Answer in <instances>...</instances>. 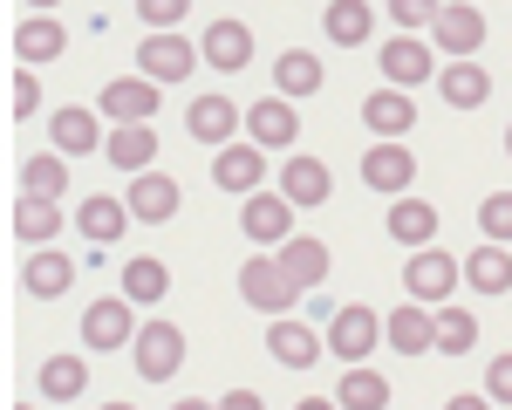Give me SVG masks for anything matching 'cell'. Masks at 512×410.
I'll use <instances>...</instances> for the list:
<instances>
[{"instance_id": "6da1fadb", "label": "cell", "mask_w": 512, "mask_h": 410, "mask_svg": "<svg viewBox=\"0 0 512 410\" xmlns=\"http://www.w3.org/2000/svg\"><path fill=\"white\" fill-rule=\"evenodd\" d=\"M130 363H137V376L144 383H164V376H178L185 369V328L178 322H144L137 328V342H130Z\"/></svg>"}, {"instance_id": "7a4b0ae2", "label": "cell", "mask_w": 512, "mask_h": 410, "mask_svg": "<svg viewBox=\"0 0 512 410\" xmlns=\"http://www.w3.org/2000/svg\"><path fill=\"white\" fill-rule=\"evenodd\" d=\"M239 294H246V308H260V315H294V301H301V287L287 281L280 260H239Z\"/></svg>"}, {"instance_id": "3957f363", "label": "cell", "mask_w": 512, "mask_h": 410, "mask_svg": "<svg viewBox=\"0 0 512 410\" xmlns=\"http://www.w3.org/2000/svg\"><path fill=\"white\" fill-rule=\"evenodd\" d=\"M294 212H301V205L287 199V192H246L239 226H246V240H253V246H287V240H294Z\"/></svg>"}, {"instance_id": "277c9868", "label": "cell", "mask_w": 512, "mask_h": 410, "mask_svg": "<svg viewBox=\"0 0 512 410\" xmlns=\"http://www.w3.org/2000/svg\"><path fill=\"white\" fill-rule=\"evenodd\" d=\"M458 274H465V267H458L444 246H417V253L403 260V287H410V301H437V308L451 301Z\"/></svg>"}, {"instance_id": "5b68a950", "label": "cell", "mask_w": 512, "mask_h": 410, "mask_svg": "<svg viewBox=\"0 0 512 410\" xmlns=\"http://www.w3.org/2000/svg\"><path fill=\"white\" fill-rule=\"evenodd\" d=\"M376 342H383V315H376V308H362V301H355V308H335V315H328V356L362 363Z\"/></svg>"}, {"instance_id": "8992f818", "label": "cell", "mask_w": 512, "mask_h": 410, "mask_svg": "<svg viewBox=\"0 0 512 410\" xmlns=\"http://www.w3.org/2000/svg\"><path fill=\"white\" fill-rule=\"evenodd\" d=\"M82 342L89 349H123V342H137V301L130 294H103V301H89V315H82Z\"/></svg>"}, {"instance_id": "52a82bcc", "label": "cell", "mask_w": 512, "mask_h": 410, "mask_svg": "<svg viewBox=\"0 0 512 410\" xmlns=\"http://www.w3.org/2000/svg\"><path fill=\"white\" fill-rule=\"evenodd\" d=\"M246 137L260 144V151H287L294 137H301V117H294V96H260L253 110H246Z\"/></svg>"}, {"instance_id": "ba28073f", "label": "cell", "mask_w": 512, "mask_h": 410, "mask_svg": "<svg viewBox=\"0 0 512 410\" xmlns=\"http://www.w3.org/2000/svg\"><path fill=\"white\" fill-rule=\"evenodd\" d=\"M137 69L151 82H185L198 69V48L178 35H151V41H137Z\"/></svg>"}, {"instance_id": "9c48e42d", "label": "cell", "mask_w": 512, "mask_h": 410, "mask_svg": "<svg viewBox=\"0 0 512 410\" xmlns=\"http://www.w3.org/2000/svg\"><path fill=\"white\" fill-rule=\"evenodd\" d=\"M260 178H267V151H260V144H226V151H212V185H219V192H260Z\"/></svg>"}, {"instance_id": "30bf717a", "label": "cell", "mask_w": 512, "mask_h": 410, "mask_svg": "<svg viewBox=\"0 0 512 410\" xmlns=\"http://www.w3.org/2000/svg\"><path fill=\"white\" fill-rule=\"evenodd\" d=\"M410 178H417V158H410L403 144H376V151H362V185H369V192L403 199V192H410Z\"/></svg>"}, {"instance_id": "8fae6325", "label": "cell", "mask_w": 512, "mask_h": 410, "mask_svg": "<svg viewBox=\"0 0 512 410\" xmlns=\"http://www.w3.org/2000/svg\"><path fill=\"white\" fill-rule=\"evenodd\" d=\"M151 110H158V82L151 76H117L110 89H103V117H110V130H117V123H151Z\"/></svg>"}, {"instance_id": "7c38bea8", "label": "cell", "mask_w": 512, "mask_h": 410, "mask_svg": "<svg viewBox=\"0 0 512 410\" xmlns=\"http://www.w3.org/2000/svg\"><path fill=\"white\" fill-rule=\"evenodd\" d=\"M383 335H390L396 356H424V349H437V315L424 308V301H410V308H390V315H383Z\"/></svg>"}, {"instance_id": "4fadbf2b", "label": "cell", "mask_w": 512, "mask_h": 410, "mask_svg": "<svg viewBox=\"0 0 512 410\" xmlns=\"http://www.w3.org/2000/svg\"><path fill=\"white\" fill-rule=\"evenodd\" d=\"M21 287L41 294V301H62V294L76 287V260H69L62 246H41V253H28V267H21Z\"/></svg>"}, {"instance_id": "5bb4252c", "label": "cell", "mask_w": 512, "mask_h": 410, "mask_svg": "<svg viewBox=\"0 0 512 410\" xmlns=\"http://www.w3.org/2000/svg\"><path fill=\"white\" fill-rule=\"evenodd\" d=\"M198 55H205V62L219 69V76H239V69L253 62V28H246V21H212Z\"/></svg>"}, {"instance_id": "9a60e30c", "label": "cell", "mask_w": 512, "mask_h": 410, "mask_svg": "<svg viewBox=\"0 0 512 410\" xmlns=\"http://www.w3.org/2000/svg\"><path fill=\"white\" fill-rule=\"evenodd\" d=\"M431 35H437V48H444V55L472 62V55H478V41H485V14L458 0V7H444V14L431 21Z\"/></svg>"}, {"instance_id": "2e32d148", "label": "cell", "mask_w": 512, "mask_h": 410, "mask_svg": "<svg viewBox=\"0 0 512 410\" xmlns=\"http://www.w3.org/2000/svg\"><path fill=\"white\" fill-rule=\"evenodd\" d=\"M123 199H130V212H137V219H151V226H164V219H171V212L185 205V192H178V178H164V171H137Z\"/></svg>"}, {"instance_id": "e0dca14e", "label": "cell", "mask_w": 512, "mask_h": 410, "mask_svg": "<svg viewBox=\"0 0 512 410\" xmlns=\"http://www.w3.org/2000/svg\"><path fill=\"white\" fill-rule=\"evenodd\" d=\"M280 192L301 205V212H308V205H328L335 199V171H328L321 158H287L280 164Z\"/></svg>"}, {"instance_id": "ac0fdd59", "label": "cell", "mask_w": 512, "mask_h": 410, "mask_svg": "<svg viewBox=\"0 0 512 410\" xmlns=\"http://www.w3.org/2000/svg\"><path fill=\"white\" fill-rule=\"evenodd\" d=\"M437 69V55H431V41H417V35H396L383 41V76L396 82V89H417V82Z\"/></svg>"}, {"instance_id": "d6986e66", "label": "cell", "mask_w": 512, "mask_h": 410, "mask_svg": "<svg viewBox=\"0 0 512 410\" xmlns=\"http://www.w3.org/2000/svg\"><path fill=\"white\" fill-rule=\"evenodd\" d=\"M362 123L376 130V144H396V137L417 123V103H410L403 89H376V96H362Z\"/></svg>"}, {"instance_id": "ffe728a7", "label": "cell", "mask_w": 512, "mask_h": 410, "mask_svg": "<svg viewBox=\"0 0 512 410\" xmlns=\"http://www.w3.org/2000/svg\"><path fill=\"white\" fill-rule=\"evenodd\" d=\"M274 260L287 267V281L301 287V294H308V287H321V281H328V267H335V260H328V246L308 240V233H294L287 246H274Z\"/></svg>"}, {"instance_id": "44dd1931", "label": "cell", "mask_w": 512, "mask_h": 410, "mask_svg": "<svg viewBox=\"0 0 512 410\" xmlns=\"http://www.w3.org/2000/svg\"><path fill=\"white\" fill-rule=\"evenodd\" d=\"M267 349H274L280 369H315V363H321V335H315L308 322H287V315L267 328Z\"/></svg>"}, {"instance_id": "7402d4cb", "label": "cell", "mask_w": 512, "mask_h": 410, "mask_svg": "<svg viewBox=\"0 0 512 410\" xmlns=\"http://www.w3.org/2000/svg\"><path fill=\"white\" fill-rule=\"evenodd\" d=\"M185 130H192L198 144L226 151V144H233V130H239V110L226 103V96H198L192 110H185Z\"/></svg>"}, {"instance_id": "603a6c76", "label": "cell", "mask_w": 512, "mask_h": 410, "mask_svg": "<svg viewBox=\"0 0 512 410\" xmlns=\"http://www.w3.org/2000/svg\"><path fill=\"white\" fill-rule=\"evenodd\" d=\"M14 48H21V69H35V62H55L69 35H62V21H48V14H28L21 28H14Z\"/></svg>"}, {"instance_id": "cb8c5ba5", "label": "cell", "mask_w": 512, "mask_h": 410, "mask_svg": "<svg viewBox=\"0 0 512 410\" xmlns=\"http://www.w3.org/2000/svg\"><path fill=\"white\" fill-rule=\"evenodd\" d=\"M55 151H62V158L103 151V123H96V110H55Z\"/></svg>"}, {"instance_id": "d4e9b609", "label": "cell", "mask_w": 512, "mask_h": 410, "mask_svg": "<svg viewBox=\"0 0 512 410\" xmlns=\"http://www.w3.org/2000/svg\"><path fill=\"white\" fill-rule=\"evenodd\" d=\"M69 192V158L62 151H35L21 164V199H62Z\"/></svg>"}, {"instance_id": "484cf974", "label": "cell", "mask_w": 512, "mask_h": 410, "mask_svg": "<svg viewBox=\"0 0 512 410\" xmlns=\"http://www.w3.org/2000/svg\"><path fill=\"white\" fill-rule=\"evenodd\" d=\"M437 96H444L451 110H478V103L492 96V76H485L478 62H451V69L437 76Z\"/></svg>"}, {"instance_id": "4316f807", "label": "cell", "mask_w": 512, "mask_h": 410, "mask_svg": "<svg viewBox=\"0 0 512 410\" xmlns=\"http://www.w3.org/2000/svg\"><path fill=\"white\" fill-rule=\"evenodd\" d=\"M130 219H137V212H130V199H110V192H96V199L82 205V233H89L96 246H117Z\"/></svg>"}, {"instance_id": "83f0119b", "label": "cell", "mask_w": 512, "mask_h": 410, "mask_svg": "<svg viewBox=\"0 0 512 410\" xmlns=\"http://www.w3.org/2000/svg\"><path fill=\"white\" fill-rule=\"evenodd\" d=\"M383 226H390L396 246H424L437 233V205H424V199H410V192H403V199L390 205V219H383Z\"/></svg>"}, {"instance_id": "f1b7e54d", "label": "cell", "mask_w": 512, "mask_h": 410, "mask_svg": "<svg viewBox=\"0 0 512 410\" xmlns=\"http://www.w3.org/2000/svg\"><path fill=\"white\" fill-rule=\"evenodd\" d=\"M151 151H158L151 123H117V130H110V144H103V158L123 164V171H151Z\"/></svg>"}, {"instance_id": "f546056e", "label": "cell", "mask_w": 512, "mask_h": 410, "mask_svg": "<svg viewBox=\"0 0 512 410\" xmlns=\"http://www.w3.org/2000/svg\"><path fill=\"white\" fill-rule=\"evenodd\" d=\"M465 281H472L478 294H506V287H512V253L499 240H485L472 260H465Z\"/></svg>"}, {"instance_id": "4dcf8cb0", "label": "cell", "mask_w": 512, "mask_h": 410, "mask_svg": "<svg viewBox=\"0 0 512 410\" xmlns=\"http://www.w3.org/2000/svg\"><path fill=\"white\" fill-rule=\"evenodd\" d=\"M123 294H130L137 308L164 301V294H171V267H164V260H151V253H144V260H123Z\"/></svg>"}, {"instance_id": "1f68e13d", "label": "cell", "mask_w": 512, "mask_h": 410, "mask_svg": "<svg viewBox=\"0 0 512 410\" xmlns=\"http://www.w3.org/2000/svg\"><path fill=\"white\" fill-rule=\"evenodd\" d=\"M369 28H376V7H369V0H328V41H335V48L369 41Z\"/></svg>"}, {"instance_id": "d6a6232c", "label": "cell", "mask_w": 512, "mask_h": 410, "mask_svg": "<svg viewBox=\"0 0 512 410\" xmlns=\"http://www.w3.org/2000/svg\"><path fill=\"white\" fill-rule=\"evenodd\" d=\"M335 404L342 410H390V376H376V369H342Z\"/></svg>"}, {"instance_id": "836d02e7", "label": "cell", "mask_w": 512, "mask_h": 410, "mask_svg": "<svg viewBox=\"0 0 512 410\" xmlns=\"http://www.w3.org/2000/svg\"><path fill=\"white\" fill-rule=\"evenodd\" d=\"M82 390H89V369H82V356H48V363H41V397L76 404Z\"/></svg>"}, {"instance_id": "e575fe53", "label": "cell", "mask_w": 512, "mask_h": 410, "mask_svg": "<svg viewBox=\"0 0 512 410\" xmlns=\"http://www.w3.org/2000/svg\"><path fill=\"white\" fill-rule=\"evenodd\" d=\"M274 89L280 96H315L321 89V62L308 55V48H287V55L274 62Z\"/></svg>"}, {"instance_id": "d590c367", "label": "cell", "mask_w": 512, "mask_h": 410, "mask_svg": "<svg viewBox=\"0 0 512 410\" xmlns=\"http://www.w3.org/2000/svg\"><path fill=\"white\" fill-rule=\"evenodd\" d=\"M14 233H21L28 246H48L55 233H62V205L55 199H21L14 205Z\"/></svg>"}, {"instance_id": "8d00e7d4", "label": "cell", "mask_w": 512, "mask_h": 410, "mask_svg": "<svg viewBox=\"0 0 512 410\" xmlns=\"http://www.w3.org/2000/svg\"><path fill=\"white\" fill-rule=\"evenodd\" d=\"M478 342V315L472 308H437V356H465Z\"/></svg>"}, {"instance_id": "74e56055", "label": "cell", "mask_w": 512, "mask_h": 410, "mask_svg": "<svg viewBox=\"0 0 512 410\" xmlns=\"http://www.w3.org/2000/svg\"><path fill=\"white\" fill-rule=\"evenodd\" d=\"M478 233L499 240V246H512V192H492V199L478 205Z\"/></svg>"}, {"instance_id": "f35d334b", "label": "cell", "mask_w": 512, "mask_h": 410, "mask_svg": "<svg viewBox=\"0 0 512 410\" xmlns=\"http://www.w3.org/2000/svg\"><path fill=\"white\" fill-rule=\"evenodd\" d=\"M137 14H144L151 35H178V21L192 14V0H137Z\"/></svg>"}, {"instance_id": "ab89813d", "label": "cell", "mask_w": 512, "mask_h": 410, "mask_svg": "<svg viewBox=\"0 0 512 410\" xmlns=\"http://www.w3.org/2000/svg\"><path fill=\"white\" fill-rule=\"evenodd\" d=\"M437 14H444V0H390V21L410 35V28H431Z\"/></svg>"}, {"instance_id": "60d3db41", "label": "cell", "mask_w": 512, "mask_h": 410, "mask_svg": "<svg viewBox=\"0 0 512 410\" xmlns=\"http://www.w3.org/2000/svg\"><path fill=\"white\" fill-rule=\"evenodd\" d=\"M485 397H492V404H512V356H492V369H485Z\"/></svg>"}, {"instance_id": "b9f144b4", "label": "cell", "mask_w": 512, "mask_h": 410, "mask_svg": "<svg viewBox=\"0 0 512 410\" xmlns=\"http://www.w3.org/2000/svg\"><path fill=\"white\" fill-rule=\"evenodd\" d=\"M41 110V82H35V69H21L14 76V117H35Z\"/></svg>"}, {"instance_id": "7bdbcfd3", "label": "cell", "mask_w": 512, "mask_h": 410, "mask_svg": "<svg viewBox=\"0 0 512 410\" xmlns=\"http://www.w3.org/2000/svg\"><path fill=\"white\" fill-rule=\"evenodd\" d=\"M219 410H267V404H260L253 390H226V397H219Z\"/></svg>"}, {"instance_id": "ee69618b", "label": "cell", "mask_w": 512, "mask_h": 410, "mask_svg": "<svg viewBox=\"0 0 512 410\" xmlns=\"http://www.w3.org/2000/svg\"><path fill=\"white\" fill-rule=\"evenodd\" d=\"M444 410H492V397H451Z\"/></svg>"}, {"instance_id": "f6af8a7d", "label": "cell", "mask_w": 512, "mask_h": 410, "mask_svg": "<svg viewBox=\"0 0 512 410\" xmlns=\"http://www.w3.org/2000/svg\"><path fill=\"white\" fill-rule=\"evenodd\" d=\"M294 410H342V404H328V397H301Z\"/></svg>"}, {"instance_id": "bcb514c9", "label": "cell", "mask_w": 512, "mask_h": 410, "mask_svg": "<svg viewBox=\"0 0 512 410\" xmlns=\"http://www.w3.org/2000/svg\"><path fill=\"white\" fill-rule=\"evenodd\" d=\"M171 410H219V404H198V397H185V404H171Z\"/></svg>"}, {"instance_id": "7dc6e473", "label": "cell", "mask_w": 512, "mask_h": 410, "mask_svg": "<svg viewBox=\"0 0 512 410\" xmlns=\"http://www.w3.org/2000/svg\"><path fill=\"white\" fill-rule=\"evenodd\" d=\"M28 7H62V0H28Z\"/></svg>"}, {"instance_id": "c3c4849f", "label": "cell", "mask_w": 512, "mask_h": 410, "mask_svg": "<svg viewBox=\"0 0 512 410\" xmlns=\"http://www.w3.org/2000/svg\"><path fill=\"white\" fill-rule=\"evenodd\" d=\"M103 410H137V404H103Z\"/></svg>"}, {"instance_id": "681fc988", "label": "cell", "mask_w": 512, "mask_h": 410, "mask_svg": "<svg viewBox=\"0 0 512 410\" xmlns=\"http://www.w3.org/2000/svg\"><path fill=\"white\" fill-rule=\"evenodd\" d=\"M506 158H512V130H506Z\"/></svg>"}, {"instance_id": "f907efd6", "label": "cell", "mask_w": 512, "mask_h": 410, "mask_svg": "<svg viewBox=\"0 0 512 410\" xmlns=\"http://www.w3.org/2000/svg\"><path fill=\"white\" fill-rule=\"evenodd\" d=\"M21 410H35V404H21Z\"/></svg>"}]
</instances>
